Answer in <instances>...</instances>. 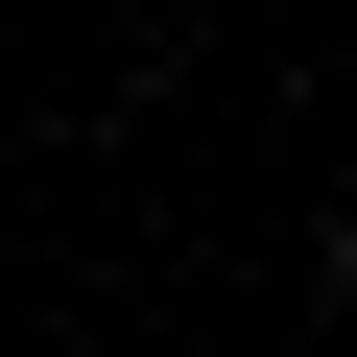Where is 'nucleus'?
<instances>
[{
    "instance_id": "1",
    "label": "nucleus",
    "mask_w": 357,
    "mask_h": 357,
    "mask_svg": "<svg viewBox=\"0 0 357 357\" xmlns=\"http://www.w3.org/2000/svg\"><path fill=\"white\" fill-rule=\"evenodd\" d=\"M333 286H357V215H333Z\"/></svg>"
}]
</instances>
